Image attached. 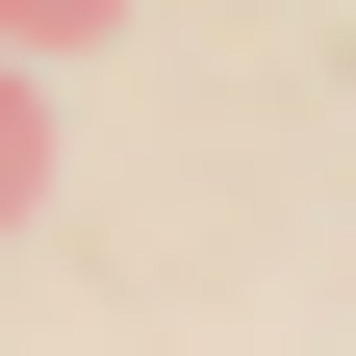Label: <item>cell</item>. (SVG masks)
I'll use <instances>...</instances> for the list:
<instances>
[{
  "mask_svg": "<svg viewBox=\"0 0 356 356\" xmlns=\"http://www.w3.org/2000/svg\"><path fill=\"white\" fill-rule=\"evenodd\" d=\"M51 204V102H26V51H0V229Z\"/></svg>",
  "mask_w": 356,
  "mask_h": 356,
  "instance_id": "6da1fadb",
  "label": "cell"
},
{
  "mask_svg": "<svg viewBox=\"0 0 356 356\" xmlns=\"http://www.w3.org/2000/svg\"><path fill=\"white\" fill-rule=\"evenodd\" d=\"M76 26H127V0H0V51H76Z\"/></svg>",
  "mask_w": 356,
  "mask_h": 356,
  "instance_id": "7a4b0ae2",
  "label": "cell"
}]
</instances>
